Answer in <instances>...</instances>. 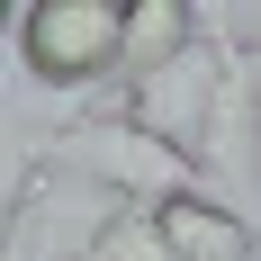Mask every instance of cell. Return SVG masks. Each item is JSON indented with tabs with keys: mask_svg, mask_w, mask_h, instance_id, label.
<instances>
[{
	"mask_svg": "<svg viewBox=\"0 0 261 261\" xmlns=\"http://www.w3.org/2000/svg\"><path fill=\"white\" fill-rule=\"evenodd\" d=\"M153 234L171 261H261V225L216 189H189V198L153 207Z\"/></svg>",
	"mask_w": 261,
	"mask_h": 261,
	"instance_id": "5b68a950",
	"label": "cell"
},
{
	"mask_svg": "<svg viewBox=\"0 0 261 261\" xmlns=\"http://www.w3.org/2000/svg\"><path fill=\"white\" fill-rule=\"evenodd\" d=\"M198 36H207V9L135 0V9H126V72H117V81H144V72H162V63H180Z\"/></svg>",
	"mask_w": 261,
	"mask_h": 261,
	"instance_id": "8992f818",
	"label": "cell"
},
{
	"mask_svg": "<svg viewBox=\"0 0 261 261\" xmlns=\"http://www.w3.org/2000/svg\"><path fill=\"white\" fill-rule=\"evenodd\" d=\"M216 54H225V72H216L207 135H198V171L225 180L234 207H243V198H261V45H243L234 27H225Z\"/></svg>",
	"mask_w": 261,
	"mask_h": 261,
	"instance_id": "277c9868",
	"label": "cell"
},
{
	"mask_svg": "<svg viewBox=\"0 0 261 261\" xmlns=\"http://www.w3.org/2000/svg\"><path fill=\"white\" fill-rule=\"evenodd\" d=\"M18 72L36 90H99L126 72V9L117 0H27L18 9Z\"/></svg>",
	"mask_w": 261,
	"mask_h": 261,
	"instance_id": "7a4b0ae2",
	"label": "cell"
},
{
	"mask_svg": "<svg viewBox=\"0 0 261 261\" xmlns=\"http://www.w3.org/2000/svg\"><path fill=\"white\" fill-rule=\"evenodd\" d=\"M0 36H18V18H9V9H0Z\"/></svg>",
	"mask_w": 261,
	"mask_h": 261,
	"instance_id": "ba28073f",
	"label": "cell"
},
{
	"mask_svg": "<svg viewBox=\"0 0 261 261\" xmlns=\"http://www.w3.org/2000/svg\"><path fill=\"white\" fill-rule=\"evenodd\" d=\"M216 36H225V18L207 9V36H198L180 63H162V72L126 81L108 117H126V126H144L153 144H171V153H189V162H198V135H207V108H216V72H225Z\"/></svg>",
	"mask_w": 261,
	"mask_h": 261,
	"instance_id": "3957f363",
	"label": "cell"
},
{
	"mask_svg": "<svg viewBox=\"0 0 261 261\" xmlns=\"http://www.w3.org/2000/svg\"><path fill=\"white\" fill-rule=\"evenodd\" d=\"M72 261H171V252H162V234H153V216H144V207H117L108 225L81 234Z\"/></svg>",
	"mask_w": 261,
	"mask_h": 261,
	"instance_id": "52a82bcc",
	"label": "cell"
},
{
	"mask_svg": "<svg viewBox=\"0 0 261 261\" xmlns=\"http://www.w3.org/2000/svg\"><path fill=\"white\" fill-rule=\"evenodd\" d=\"M36 162L45 171H63V180L99 189L108 207H171V198H189V189H207V171L189 153H171V144H153L144 126H126V117H81V126L45 135L36 144Z\"/></svg>",
	"mask_w": 261,
	"mask_h": 261,
	"instance_id": "6da1fadb",
	"label": "cell"
}]
</instances>
